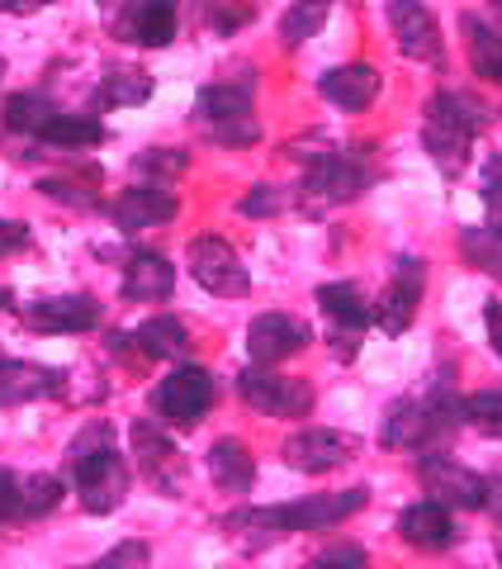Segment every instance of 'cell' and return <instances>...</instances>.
I'll use <instances>...</instances> for the list:
<instances>
[{"mask_svg": "<svg viewBox=\"0 0 502 569\" xmlns=\"http://www.w3.org/2000/svg\"><path fill=\"white\" fill-rule=\"evenodd\" d=\"M39 190L48 194V200H62V204H71V209H91V204H96V194L81 190L77 181H43Z\"/></svg>", "mask_w": 502, "mask_h": 569, "instance_id": "f35d334b", "label": "cell"}, {"mask_svg": "<svg viewBox=\"0 0 502 569\" xmlns=\"http://www.w3.org/2000/svg\"><path fill=\"white\" fill-rule=\"evenodd\" d=\"M460 418L479 427L483 437H502V395H474L460 403Z\"/></svg>", "mask_w": 502, "mask_h": 569, "instance_id": "d6a6232c", "label": "cell"}, {"mask_svg": "<svg viewBox=\"0 0 502 569\" xmlns=\"http://www.w3.org/2000/svg\"><path fill=\"white\" fill-rule=\"evenodd\" d=\"M370 503V489H337V493H313L299 498V503H265V508H238L219 518V531L242 550V556H261V550L280 546L284 537H299V531H328L342 527L347 518H355Z\"/></svg>", "mask_w": 502, "mask_h": 569, "instance_id": "6da1fadb", "label": "cell"}, {"mask_svg": "<svg viewBox=\"0 0 502 569\" xmlns=\"http://www.w3.org/2000/svg\"><path fill=\"white\" fill-rule=\"evenodd\" d=\"M204 20H209V29H219V33H232V29H238V24L247 20V10H228L223 0H209Z\"/></svg>", "mask_w": 502, "mask_h": 569, "instance_id": "60d3db41", "label": "cell"}, {"mask_svg": "<svg viewBox=\"0 0 502 569\" xmlns=\"http://www.w3.org/2000/svg\"><path fill=\"white\" fill-rule=\"evenodd\" d=\"M0 77H6V58H0Z\"/></svg>", "mask_w": 502, "mask_h": 569, "instance_id": "c3c4849f", "label": "cell"}, {"mask_svg": "<svg viewBox=\"0 0 502 569\" xmlns=\"http://www.w3.org/2000/svg\"><path fill=\"white\" fill-rule=\"evenodd\" d=\"M309 342H313V332L294 313H261V318H251V328H247L251 366H280V361H290V356H299Z\"/></svg>", "mask_w": 502, "mask_h": 569, "instance_id": "4fadbf2b", "label": "cell"}, {"mask_svg": "<svg viewBox=\"0 0 502 569\" xmlns=\"http://www.w3.org/2000/svg\"><path fill=\"white\" fill-rule=\"evenodd\" d=\"M62 503V479L58 475H29L20 479V522H39Z\"/></svg>", "mask_w": 502, "mask_h": 569, "instance_id": "1f68e13d", "label": "cell"}, {"mask_svg": "<svg viewBox=\"0 0 502 569\" xmlns=\"http://www.w3.org/2000/svg\"><path fill=\"white\" fill-rule=\"evenodd\" d=\"M328 14H332V0H299V6H290L284 10V20H280V43L284 48L309 43L313 33L328 24Z\"/></svg>", "mask_w": 502, "mask_h": 569, "instance_id": "f546056e", "label": "cell"}, {"mask_svg": "<svg viewBox=\"0 0 502 569\" xmlns=\"http://www.w3.org/2000/svg\"><path fill=\"white\" fill-rule=\"evenodd\" d=\"M133 456H138V470H142V479L157 489V493H167V498H181L185 493V456H181V447L161 432V427L152 422V418H138L133 422Z\"/></svg>", "mask_w": 502, "mask_h": 569, "instance_id": "9c48e42d", "label": "cell"}, {"mask_svg": "<svg viewBox=\"0 0 502 569\" xmlns=\"http://www.w3.org/2000/svg\"><path fill=\"white\" fill-rule=\"evenodd\" d=\"M483 204H489V223L502 228V157H489L483 167Z\"/></svg>", "mask_w": 502, "mask_h": 569, "instance_id": "8d00e7d4", "label": "cell"}, {"mask_svg": "<svg viewBox=\"0 0 502 569\" xmlns=\"http://www.w3.org/2000/svg\"><path fill=\"white\" fill-rule=\"evenodd\" d=\"M52 119V100L39 96V91H20V96H10L6 100V114H0V123H6L10 133H39L43 123Z\"/></svg>", "mask_w": 502, "mask_h": 569, "instance_id": "4dcf8cb0", "label": "cell"}, {"mask_svg": "<svg viewBox=\"0 0 502 569\" xmlns=\"http://www.w3.org/2000/svg\"><path fill=\"white\" fill-rule=\"evenodd\" d=\"M238 395L247 408H257L265 418H309L313 408V389L303 380L275 376L271 366H247L238 376Z\"/></svg>", "mask_w": 502, "mask_h": 569, "instance_id": "ba28073f", "label": "cell"}, {"mask_svg": "<svg viewBox=\"0 0 502 569\" xmlns=\"http://www.w3.org/2000/svg\"><path fill=\"white\" fill-rule=\"evenodd\" d=\"M185 167H190V157L175 152V148H148L142 157H133V171L138 176H161V181H175Z\"/></svg>", "mask_w": 502, "mask_h": 569, "instance_id": "836d02e7", "label": "cell"}, {"mask_svg": "<svg viewBox=\"0 0 502 569\" xmlns=\"http://www.w3.org/2000/svg\"><path fill=\"white\" fill-rule=\"evenodd\" d=\"M318 309L332 318V328H337V342H342V356H351V337L355 332H365L374 323V309H370V299L355 290L351 280H337V284H322L318 290Z\"/></svg>", "mask_w": 502, "mask_h": 569, "instance_id": "e0dca14e", "label": "cell"}, {"mask_svg": "<svg viewBox=\"0 0 502 569\" xmlns=\"http://www.w3.org/2000/svg\"><path fill=\"white\" fill-rule=\"evenodd\" d=\"M284 466L303 470V475H328V470H342L361 456V437L351 432H337V427H309V432H294L290 441L280 447Z\"/></svg>", "mask_w": 502, "mask_h": 569, "instance_id": "8fae6325", "label": "cell"}, {"mask_svg": "<svg viewBox=\"0 0 502 569\" xmlns=\"http://www.w3.org/2000/svg\"><path fill=\"white\" fill-rule=\"evenodd\" d=\"M489 6H493V10H498V14H502V0H489Z\"/></svg>", "mask_w": 502, "mask_h": 569, "instance_id": "bcb514c9", "label": "cell"}, {"mask_svg": "<svg viewBox=\"0 0 502 569\" xmlns=\"http://www.w3.org/2000/svg\"><path fill=\"white\" fill-rule=\"evenodd\" d=\"M418 479L422 489L432 493V503L441 508H460V512H483L489 508V479L474 475L470 466H460V460L441 456V451H422L418 460Z\"/></svg>", "mask_w": 502, "mask_h": 569, "instance_id": "52a82bcc", "label": "cell"}, {"mask_svg": "<svg viewBox=\"0 0 502 569\" xmlns=\"http://www.w3.org/2000/svg\"><path fill=\"white\" fill-rule=\"evenodd\" d=\"M318 91L328 104H337V110H365V104H374V96H380V71H374L370 62H347V67H332L328 77L318 81Z\"/></svg>", "mask_w": 502, "mask_h": 569, "instance_id": "7402d4cb", "label": "cell"}, {"mask_svg": "<svg viewBox=\"0 0 502 569\" xmlns=\"http://www.w3.org/2000/svg\"><path fill=\"white\" fill-rule=\"evenodd\" d=\"M399 537L412 546V550H426V556H436V550H451L460 541V531L451 522V508L441 503H412L399 512Z\"/></svg>", "mask_w": 502, "mask_h": 569, "instance_id": "ac0fdd59", "label": "cell"}, {"mask_svg": "<svg viewBox=\"0 0 502 569\" xmlns=\"http://www.w3.org/2000/svg\"><path fill=\"white\" fill-rule=\"evenodd\" d=\"M175 290V266L157 252H133L123 266V299L133 305H161Z\"/></svg>", "mask_w": 502, "mask_h": 569, "instance_id": "603a6c76", "label": "cell"}, {"mask_svg": "<svg viewBox=\"0 0 502 569\" xmlns=\"http://www.w3.org/2000/svg\"><path fill=\"white\" fill-rule=\"evenodd\" d=\"M0 309H10V290H6V284H0Z\"/></svg>", "mask_w": 502, "mask_h": 569, "instance_id": "f6af8a7d", "label": "cell"}, {"mask_svg": "<svg viewBox=\"0 0 502 569\" xmlns=\"http://www.w3.org/2000/svg\"><path fill=\"white\" fill-rule=\"evenodd\" d=\"M213 376L200 366H181V370H171L167 380L157 385V395H152V408H157V418L161 422H171V427H194L209 408H213Z\"/></svg>", "mask_w": 502, "mask_h": 569, "instance_id": "30bf717a", "label": "cell"}, {"mask_svg": "<svg viewBox=\"0 0 502 569\" xmlns=\"http://www.w3.org/2000/svg\"><path fill=\"white\" fill-rule=\"evenodd\" d=\"M20 522V475L0 470V527Z\"/></svg>", "mask_w": 502, "mask_h": 569, "instance_id": "ab89813d", "label": "cell"}, {"mask_svg": "<svg viewBox=\"0 0 502 569\" xmlns=\"http://www.w3.org/2000/svg\"><path fill=\"white\" fill-rule=\"evenodd\" d=\"M43 6H52V0H0V14H33Z\"/></svg>", "mask_w": 502, "mask_h": 569, "instance_id": "ee69618b", "label": "cell"}, {"mask_svg": "<svg viewBox=\"0 0 502 569\" xmlns=\"http://www.w3.org/2000/svg\"><path fill=\"white\" fill-rule=\"evenodd\" d=\"M399 271H393L384 299L374 305V323H380L389 337H403L412 328V318H418V305H422V290H426V266L418 257H399L393 261Z\"/></svg>", "mask_w": 502, "mask_h": 569, "instance_id": "5bb4252c", "label": "cell"}, {"mask_svg": "<svg viewBox=\"0 0 502 569\" xmlns=\"http://www.w3.org/2000/svg\"><path fill=\"white\" fill-rule=\"evenodd\" d=\"M148 560H152L148 541H119L110 556H100L96 565H86V569H148Z\"/></svg>", "mask_w": 502, "mask_h": 569, "instance_id": "e575fe53", "label": "cell"}, {"mask_svg": "<svg viewBox=\"0 0 502 569\" xmlns=\"http://www.w3.org/2000/svg\"><path fill=\"white\" fill-rule=\"evenodd\" d=\"M460 252H464V261H470L474 271L502 280V228H493V223L464 228V233H460Z\"/></svg>", "mask_w": 502, "mask_h": 569, "instance_id": "f1b7e54d", "label": "cell"}, {"mask_svg": "<svg viewBox=\"0 0 502 569\" xmlns=\"http://www.w3.org/2000/svg\"><path fill=\"white\" fill-rule=\"evenodd\" d=\"M152 96V77L138 67H114L104 71L100 86H96V104L100 110H123V104H142Z\"/></svg>", "mask_w": 502, "mask_h": 569, "instance_id": "4316f807", "label": "cell"}, {"mask_svg": "<svg viewBox=\"0 0 502 569\" xmlns=\"http://www.w3.org/2000/svg\"><path fill=\"white\" fill-rule=\"evenodd\" d=\"M190 276L219 299H242L251 290V276H247L242 257L232 252V242L213 238V233L190 242Z\"/></svg>", "mask_w": 502, "mask_h": 569, "instance_id": "7c38bea8", "label": "cell"}, {"mask_svg": "<svg viewBox=\"0 0 502 569\" xmlns=\"http://www.w3.org/2000/svg\"><path fill=\"white\" fill-rule=\"evenodd\" d=\"M175 194L167 190H157V186H133V190H123L119 200L110 204V219L119 233H142V228H157V223H171L175 219Z\"/></svg>", "mask_w": 502, "mask_h": 569, "instance_id": "ffe728a7", "label": "cell"}, {"mask_svg": "<svg viewBox=\"0 0 502 569\" xmlns=\"http://www.w3.org/2000/svg\"><path fill=\"white\" fill-rule=\"evenodd\" d=\"M361 148H322V152H290V157H303L309 162V176H303V209L309 213H328L337 204H351L361 190H370L374 171L365 167V157H355Z\"/></svg>", "mask_w": 502, "mask_h": 569, "instance_id": "5b68a950", "label": "cell"}, {"mask_svg": "<svg viewBox=\"0 0 502 569\" xmlns=\"http://www.w3.org/2000/svg\"><path fill=\"white\" fill-rule=\"evenodd\" d=\"M474 133H479V110L464 96L441 91L426 100V119H422V142L432 152V162L441 167V176H464L474 152Z\"/></svg>", "mask_w": 502, "mask_h": 569, "instance_id": "277c9868", "label": "cell"}, {"mask_svg": "<svg viewBox=\"0 0 502 569\" xmlns=\"http://www.w3.org/2000/svg\"><path fill=\"white\" fill-rule=\"evenodd\" d=\"M175 0H133L119 14V39L142 43V48H167L175 39Z\"/></svg>", "mask_w": 502, "mask_h": 569, "instance_id": "44dd1931", "label": "cell"}, {"mask_svg": "<svg viewBox=\"0 0 502 569\" xmlns=\"http://www.w3.org/2000/svg\"><path fill=\"white\" fill-rule=\"evenodd\" d=\"M389 24H393V39H399L403 58L426 62V67H441L445 62L441 29H436L432 14H426L422 0H389Z\"/></svg>", "mask_w": 502, "mask_h": 569, "instance_id": "9a60e30c", "label": "cell"}, {"mask_svg": "<svg viewBox=\"0 0 502 569\" xmlns=\"http://www.w3.org/2000/svg\"><path fill=\"white\" fill-rule=\"evenodd\" d=\"M33 138L48 142V148H71V152H77V148H100V142H104V123L91 119V114H62V110H52V119Z\"/></svg>", "mask_w": 502, "mask_h": 569, "instance_id": "484cf974", "label": "cell"}, {"mask_svg": "<svg viewBox=\"0 0 502 569\" xmlns=\"http://www.w3.org/2000/svg\"><path fill=\"white\" fill-rule=\"evenodd\" d=\"M251 96H257V81L238 77V81H219V86H204L194 96V119L204 123V133L223 148H251L261 142V123L251 114Z\"/></svg>", "mask_w": 502, "mask_h": 569, "instance_id": "8992f818", "label": "cell"}, {"mask_svg": "<svg viewBox=\"0 0 502 569\" xmlns=\"http://www.w3.org/2000/svg\"><path fill=\"white\" fill-rule=\"evenodd\" d=\"M20 318H24V328L48 332V337L91 332V328H100V305L91 295H58V299H33Z\"/></svg>", "mask_w": 502, "mask_h": 569, "instance_id": "2e32d148", "label": "cell"}, {"mask_svg": "<svg viewBox=\"0 0 502 569\" xmlns=\"http://www.w3.org/2000/svg\"><path fill=\"white\" fill-rule=\"evenodd\" d=\"M129 342H133V351L142 356V361H181V356L190 351V328L171 313H157V318H148V323H138L129 332Z\"/></svg>", "mask_w": 502, "mask_h": 569, "instance_id": "cb8c5ba5", "label": "cell"}, {"mask_svg": "<svg viewBox=\"0 0 502 569\" xmlns=\"http://www.w3.org/2000/svg\"><path fill=\"white\" fill-rule=\"evenodd\" d=\"M498 556H502V531H498Z\"/></svg>", "mask_w": 502, "mask_h": 569, "instance_id": "7dc6e473", "label": "cell"}, {"mask_svg": "<svg viewBox=\"0 0 502 569\" xmlns=\"http://www.w3.org/2000/svg\"><path fill=\"white\" fill-rule=\"evenodd\" d=\"M209 475L223 493H251V485H257V460H251V451L238 437H223L209 447Z\"/></svg>", "mask_w": 502, "mask_h": 569, "instance_id": "d4e9b609", "label": "cell"}, {"mask_svg": "<svg viewBox=\"0 0 502 569\" xmlns=\"http://www.w3.org/2000/svg\"><path fill=\"white\" fill-rule=\"evenodd\" d=\"M303 569H365V550L361 546H332V550H322V556L309 560Z\"/></svg>", "mask_w": 502, "mask_h": 569, "instance_id": "74e56055", "label": "cell"}, {"mask_svg": "<svg viewBox=\"0 0 502 569\" xmlns=\"http://www.w3.org/2000/svg\"><path fill=\"white\" fill-rule=\"evenodd\" d=\"M460 422V399L451 395V385L436 380L422 399H399L389 408L380 441L389 451H441Z\"/></svg>", "mask_w": 502, "mask_h": 569, "instance_id": "3957f363", "label": "cell"}, {"mask_svg": "<svg viewBox=\"0 0 502 569\" xmlns=\"http://www.w3.org/2000/svg\"><path fill=\"white\" fill-rule=\"evenodd\" d=\"M280 209H284L280 186H251L242 194V204H238V213H247V219H271V213H280Z\"/></svg>", "mask_w": 502, "mask_h": 569, "instance_id": "d590c367", "label": "cell"}, {"mask_svg": "<svg viewBox=\"0 0 502 569\" xmlns=\"http://www.w3.org/2000/svg\"><path fill=\"white\" fill-rule=\"evenodd\" d=\"M67 389V376L52 366L33 361H0V408L33 403V399H58Z\"/></svg>", "mask_w": 502, "mask_h": 569, "instance_id": "d6986e66", "label": "cell"}, {"mask_svg": "<svg viewBox=\"0 0 502 569\" xmlns=\"http://www.w3.org/2000/svg\"><path fill=\"white\" fill-rule=\"evenodd\" d=\"M20 247H29V228L14 223V219H0V257L20 252Z\"/></svg>", "mask_w": 502, "mask_h": 569, "instance_id": "b9f144b4", "label": "cell"}, {"mask_svg": "<svg viewBox=\"0 0 502 569\" xmlns=\"http://www.w3.org/2000/svg\"><path fill=\"white\" fill-rule=\"evenodd\" d=\"M67 475L71 485H77V498L86 512H104L123 508V498H129V466H123V456L114 451V427L96 418L86 422L77 437H71L67 447Z\"/></svg>", "mask_w": 502, "mask_h": 569, "instance_id": "7a4b0ae2", "label": "cell"}, {"mask_svg": "<svg viewBox=\"0 0 502 569\" xmlns=\"http://www.w3.org/2000/svg\"><path fill=\"white\" fill-rule=\"evenodd\" d=\"M464 39H470V67H474V77L483 81H502V39L489 29V24H479L474 14H464Z\"/></svg>", "mask_w": 502, "mask_h": 569, "instance_id": "83f0119b", "label": "cell"}, {"mask_svg": "<svg viewBox=\"0 0 502 569\" xmlns=\"http://www.w3.org/2000/svg\"><path fill=\"white\" fill-rule=\"evenodd\" d=\"M483 323H489V342L502 361V299H489V305H483Z\"/></svg>", "mask_w": 502, "mask_h": 569, "instance_id": "7bdbcfd3", "label": "cell"}]
</instances>
